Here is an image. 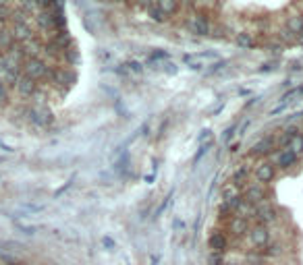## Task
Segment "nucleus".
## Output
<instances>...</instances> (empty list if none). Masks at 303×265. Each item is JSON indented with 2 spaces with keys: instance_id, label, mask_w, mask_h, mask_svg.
<instances>
[{
  "instance_id": "nucleus-25",
  "label": "nucleus",
  "mask_w": 303,
  "mask_h": 265,
  "mask_svg": "<svg viewBox=\"0 0 303 265\" xmlns=\"http://www.w3.org/2000/svg\"><path fill=\"white\" fill-rule=\"evenodd\" d=\"M266 50H268V52H272V54H280V52L284 50V46H282L280 42H276V40H274V42H268V44H266Z\"/></svg>"
},
{
  "instance_id": "nucleus-20",
  "label": "nucleus",
  "mask_w": 303,
  "mask_h": 265,
  "mask_svg": "<svg viewBox=\"0 0 303 265\" xmlns=\"http://www.w3.org/2000/svg\"><path fill=\"white\" fill-rule=\"evenodd\" d=\"M259 253H262L264 255V257H280V255L284 253V249H282V246L279 244V243H268L266 246H264V249L262 251H259Z\"/></svg>"
},
{
  "instance_id": "nucleus-33",
  "label": "nucleus",
  "mask_w": 303,
  "mask_h": 265,
  "mask_svg": "<svg viewBox=\"0 0 303 265\" xmlns=\"http://www.w3.org/2000/svg\"><path fill=\"white\" fill-rule=\"evenodd\" d=\"M6 4V0H0V6H4Z\"/></svg>"
},
{
  "instance_id": "nucleus-32",
  "label": "nucleus",
  "mask_w": 303,
  "mask_h": 265,
  "mask_svg": "<svg viewBox=\"0 0 303 265\" xmlns=\"http://www.w3.org/2000/svg\"><path fill=\"white\" fill-rule=\"evenodd\" d=\"M104 246H108V249H112V246H115V243H112V238H104Z\"/></svg>"
},
{
  "instance_id": "nucleus-10",
  "label": "nucleus",
  "mask_w": 303,
  "mask_h": 265,
  "mask_svg": "<svg viewBox=\"0 0 303 265\" xmlns=\"http://www.w3.org/2000/svg\"><path fill=\"white\" fill-rule=\"evenodd\" d=\"M33 38V31H31V25L29 21H15V27H13V40L15 42H29Z\"/></svg>"
},
{
  "instance_id": "nucleus-22",
  "label": "nucleus",
  "mask_w": 303,
  "mask_h": 265,
  "mask_svg": "<svg viewBox=\"0 0 303 265\" xmlns=\"http://www.w3.org/2000/svg\"><path fill=\"white\" fill-rule=\"evenodd\" d=\"M287 149H291V152L295 154L297 157L303 155V135H301V132H297V135L289 141V147Z\"/></svg>"
},
{
  "instance_id": "nucleus-2",
  "label": "nucleus",
  "mask_w": 303,
  "mask_h": 265,
  "mask_svg": "<svg viewBox=\"0 0 303 265\" xmlns=\"http://www.w3.org/2000/svg\"><path fill=\"white\" fill-rule=\"evenodd\" d=\"M252 174H254L256 182L268 187V184H272L274 178H276V168H274V164H272L270 160H259V162L254 164Z\"/></svg>"
},
{
  "instance_id": "nucleus-14",
  "label": "nucleus",
  "mask_w": 303,
  "mask_h": 265,
  "mask_svg": "<svg viewBox=\"0 0 303 265\" xmlns=\"http://www.w3.org/2000/svg\"><path fill=\"white\" fill-rule=\"evenodd\" d=\"M158 8L164 13V17H175L181 11V2L179 0H156Z\"/></svg>"
},
{
  "instance_id": "nucleus-1",
  "label": "nucleus",
  "mask_w": 303,
  "mask_h": 265,
  "mask_svg": "<svg viewBox=\"0 0 303 265\" xmlns=\"http://www.w3.org/2000/svg\"><path fill=\"white\" fill-rule=\"evenodd\" d=\"M241 195H243V201L249 203V205H262V203L268 201V187H264V184H259L256 180H249L243 191H241Z\"/></svg>"
},
{
  "instance_id": "nucleus-12",
  "label": "nucleus",
  "mask_w": 303,
  "mask_h": 265,
  "mask_svg": "<svg viewBox=\"0 0 303 265\" xmlns=\"http://www.w3.org/2000/svg\"><path fill=\"white\" fill-rule=\"evenodd\" d=\"M36 23H38V27H40L42 31H50V33L56 31L54 15H52V11H40V13L36 15Z\"/></svg>"
},
{
  "instance_id": "nucleus-13",
  "label": "nucleus",
  "mask_w": 303,
  "mask_h": 265,
  "mask_svg": "<svg viewBox=\"0 0 303 265\" xmlns=\"http://www.w3.org/2000/svg\"><path fill=\"white\" fill-rule=\"evenodd\" d=\"M208 243H210V249H212L214 253H224V251L229 249V238L224 236L222 232H214Z\"/></svg>"
},
{
  "instance_id": "nucleus-9",
  "label": "nucleus",
  "mask_w": 303,
  "mask_h": 265,
  "mask_svg": "<svg viewBox=\"0 0 303 265\" xmlns=\"http://www.w3.org/2000/svg\"><path fill=\"white\" fill-rule=\"evenodd\" d=\"M227 228H229L231 236H235V238H243V236H247V232H249V228H252V224H249L245 218L235 216V218H231V220H229Z\"/></svg>"
},
{
  "instance_id": "nucleus-17",
  "label": "nucleus",
  "mask_w": 303,
  "mask_h": 265,
  "mask_svg": "<svg viewBox=\"0 0 303 265\" xmlns=\"http://www.w3.org/2000/svg\"><path fill=\"white\" fill-rule=\"evenodd\" d=\"M284 27H287L291 33H303V15H291L287 17V21H284Z\"/></svg>"
},
{
  "instance_id": "nucleus-3",
  "label": "nucleus",
  "mask_w": 303,
  "mask_h": 265,
  "mask_svg": "<svg viewBox=\"0 0 303 265\" xmlns=\"http://www.w3.org/2000/svg\"><path fill=\"white\" fill-rule=\"evenodd\" d=\"M185 27L191 31L193 35H200V38H208V35L212 33V25H210V21H208V17L197 15V13L187 17V19H185Z\"/></svg>"
},
{
  "instance_id": "nucleus-11",
  "label": "nucleus",
  "mask_w": 303,
  "mask_h": 265,
  "mask_svg": "<svg viewBox=\"0 0 303 265\" xmlns=\"http://www.w3.org/2000/svg\"><path fill=\"white\" fill-rule=\"evenodd\" d=\"M17 91H19L23 98H33V93L38 91V83L33 81V79H29V77H25V75H21L19 77V81H17Z\"/></svg>"
},
{
  "instance_id": "nucleus-21",
  "label": "nucleus",
  "mask_w": 303,
  "mask_h": 265,
  "mask_svg": "<svg viewBox=\"0 0 303 265\" xmlns=\"http://www.w3.org/2000/svg\"><path fill=\"white\" fill-rule=\"evenodd\" d=\"M235 42L239 44V48H254L256 46V38L252 33H247V31H241L235 38Z\"/></svg>"
},
{
  "instance_id": "nucleus-27",
  "label": "nucleus",
  "mask_w": 303,
  "mask_h": 265,
  "mask_svg": "<svg viewBox=\"0 0 303 265\" xmlns=\"http://www.w3.org/2000/svg\"><path fill=\"white\" fill-rule=\"evenodd\" d=\"M210 265H224V253H214L210 255Z\"/></svg>"
},
{
  "instance_id": "nucleus-16",
  "label": "nucleus",
  "mask_w": 303,
  "mask_h": 265,
  "mask_svg": "<svg viewBox=\"0 0 303 265\" xmlns=\"http://www.w3.org/2000/svg\"><path fill=\"white\" fill-rule=\"evenodd\" d=\"M210 58H216V54H212V52H200V54H187L183 60L191 68H200L202 66L200 63H204V60H210Z\"/></svg>"
},
{
  "instance_id": "nucleus-28",
  "label": "nucleus",
  "mask_w": 303,
  "mask_h": 265,
  "mask_svg": "<svg viewBox=\"0 0 303 265\" xmlns=\"http://www.w3.org/2000/svg\"><path fill=\"white\" fill-rule=\"evenodd\" d=\"M164 58H168L166 52H156V54L150 56V63H156V60H164Z\"/></svg>"
},
{
  "instance_id": "nucleus-29",
  "label": "nucleus",
  "mask_w": 303,
  "mask_h": 265,
  "mask_svg": "<svg viewBox=\"0 0 303 265\" xmlns=\"http://www.w3.org/2000/svg\"><path fill=\"white\" fill-rule=\"evenodd\" d=\"M6 98H8V93H6V85H4L2 81H0V104H4Z\"/></svg>"
},
{
  "instance_id": "nucleus-24",
  "label": "nucleus",
  "mask_w": 303,
  "mask_h": 265,
  "mask_svg": "<svg viewBox=\"0 0 303 265\" xmlns=\"http://www.w3.org/2000/svg\"><path fill=\"white\" fill-rule=\"evenodd\" d=\"M264 259H266V257H264V255L259 253V251H256V253H254V251H252V253H247V261L252 263V265H262Z\"/></svg>"
},
{
  "instance_id": "nucleus-7",
  "label": "nucleus",
  "mask_w": 303,
  "mask_h": 265,
  "mask_svg": "<svg viewBox=\"0 0 303 265\" xmlns=\"http://www.w3.org/2000/svg\"><path fill=\"white\" fill-rule=\"evenodd\" d=\"M272 164H274V168L276 170H289V168H293V166H297V162H299V157L291 152V149H279V152H274L272 154V160H270Z\"/></svg>"
},
{
  "instance_id": "nucleus-30",
  "label": "nucleus",
  "mask_w": 303,
  "mask_h": 265,
  "mask_svg": "<svg viewBox=\"0 0 303 265\" xmlns=\"http://www.w3.org/2000/svg\"><path fill=\"white\" fill-rule=\"evenodd\" d=\"M129 66H131V70H135V73H141V65L140 63H129Z\"/></svg>"
},
{
  "instance_id": "nucleus-4",
  "label": "nucleus",
  "mask_w": 303,
  "mask_h": 265,
  "mask_svg": "<svg viewBox=\"0 0 303 265\" xmlns=\"http://www.w3.org/2000/svg\"><path fill=\"white\" fill-rule=\"evenodd\" d=\"M23 73H25V77L38 81V79H48L50 66L42 58H27L25 60V65H23Z\"/></svg>"
},
{
  "instance_id": "nucleus-19",
  "label": "nucleus",
  "mask_w": 303,
  "mask_h": 265,
  "mask_svg": "<svg viewBox=\"0 0 303 265\" xmlns=\"http://www.w3.org/2000/svg\"><path fill=\"white\" fill-rule=\"evenodd\" d=\"M145 13H148V17L152 21H156V23H166V17H164V13L160 11L156 2H152L148 8H145Z\"/></svg>"
},
{
  "instance_id": "nucleus-23",
  "label": "nucleus",
  "mask_w": 303,
  "mask_h": 265,
  "mask_svg": "<svg viewBox=\"0 0 303 265\" xmlns=\"http://www.w3.org/2000/svg\"><path fill=\"white\" fill-rule=\"evenodd\" d=\"M63 58H65V63H69V65H77V63H79V54H77V50L73 46L63 52Z\"/></svg>"
},
{
  "instance_id": "nucleus-34",
  "label": "nucleus",
  "mask_w": 303,
  "mask_h": 265,
  "mask_svg": "<svg viewBox=\"0 0 303 265\" xmlns=\"http://www.w3.org/2000/svg\"><path fill=\"white\" fill-rule=\"evenodd\" d=\"M110 2H120V0H110Z\"/></svg>"
},
{
  "instance_id": "nucleus-31",
  "label": "nucleus",
  "mask_w": 303,
  "mask_h": 265,
  "mask_svg": "<svg viewBox=\"0 0 303 265\" xmlns=\"http://www.w3.org/2000/svg\"><path fill=\"white\" fill-rule=\"evenodd\" d=\"M295 46H299V48H303V33H299V35H295Z\"/></svg>"
},
{
  "instance_id": "nucleus-15",
  "label": "nucleus",
  "mask_w": 303,
  "mask_h": 265,
  "mask_svg": "<svg viewBox=\"0 0 303 265\" xmlns=\"http://www.w3.org/2000/svg\"><path fill=\"white\" fill-rule=\"evenodd\" d=\"M220 197H222V201H233V199H239V197H243V195H241V189L237 187V184L233 182V180H229V182L222 184Z\"/></svg>"
},
{
  "instance_id": "nucleus-5",
  "label": "nucleus",
  "mask_w": 303,
  "mask_h": 265,
  "mask_svg": "<svg viewBox=\"0 0 303 265\" xmlns=\"http://www.w3.org/2000/svg\"><path fill=\"white\" fill-rule=\"evenodd\" d=\"M274 152H279V137H264L259 139L257 143L249 149V157H266V155H272Z\"/></svg>"
},
{
  "instance_id": "nucleus-18",
  "label": "nucleus",
  "mask_w": 303,
  "mask_h": 265,
  "mask_svg": "<svg viewBox=\"0 0 303 265\" xmlns=\"http://www.w3.org/2000/svg\"><path fill=\"white\" fill-rule=\"evenodd\" d=\"M274 40L280 42L282 46H295V33H291L287 27H280L274 33Z\"/></svg>"
},
{
  "instance_id": "nucleus-26",
  "label": "nucleus",
  "mask_w": 303,
  "mask_h": 265,
  "mask_svg": "<svg viewBox=\"0 0 303 265\" xmlns=\"http://www.w3.org/2000/svg\"><path fill=\"white\" fill-rule=\"evenodd\" d=\"M224 66H227V63H224V60H218V63H214L210 68L206 70V75H208V77H210V75H216V73H218V70H222Z\"/></svg>"
},
{
  "instance_id": "nucleus-8",
  "label": "nucleus",
  "mask_w": 303,
  "mask_h": 265,
  "mask_svg": "<svg viewBox=\"0 0 303 265\" xmlns=\"http://www.w3.org/2000/svg\"><path fill=\"white\" fill-rule=\"evenodd\" d=\"M276 220H279V211L272 205L270 201L262 203V205L256 207V222L262 224V226H268V224H274Z\"/></svg>"
},
{
  "instance_id": "nucleus-6",
  "label": "nucleus",
  "mask_w": 303,
  "mask_h": 265,
  "mask_svg": "<svg viewBox=\"0 0 303 265\" xmlns=\"http://www.w3.org/2000/svg\"><path fill=\"white\" fill-rule=\"evenodd\" d=\"M247 243L256 246L257 251H262L264 246L270 243V232H268V226H262V224H254L249 228L247 232Z\"/></svg>"
}]
</instances>
